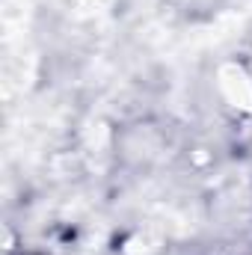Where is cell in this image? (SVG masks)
Segmentation results:
<instances>
[{"instance_id": "1", "label": "cell", "mask_w": 252, "mask_h": 255, "mask_svg": "<svg viewBox=\"0 0 252 255\" xmlns=\"http://www.w3.org/2000/svg\"><path fill=\"white\" fill-rule=\"evenodd\" d=\"M223 89L226 95L241 104V107H252V83L247 80V74L241 68H226L223 71Z\"/></svg>"}]
</instances>
